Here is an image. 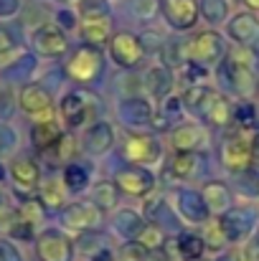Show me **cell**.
<instances>
[{"label":"cell","mask_w":259,"mask_h":261,"mask_svg":"<svg viewBox=\"0 0 259 261\" xmlns=\"http://www.w3.org/2000/svg\"><path fill=\"white\" fill-rule=\"evenodd\" d=\"M117 117L125 127L140 129V127H153V117H155V107L150 96H125L117 107Z\"/></svg>","instance_id":"cell-15"},{"label":"cell","mask_w":259,"mask_h":261,"mask_svg":"<svg viewBox=\"0 0 259 261\" xmlns=\"http://www.w3.org/2000/svg\"><path fill=\"white\" fill-rule=\"evenodd\" d=\"M239 180V193L249 195V198H259V163H252L244 173L237 175Z\"/></svg>","instance_id":"cell-39"},{"label":"cell","mask_w":259,"mask_h":261,"mask_svg":"<svg viewBox=\"0 0 259 261\" xmlns=\"http://www.w3.org/2000/svg\"><path fill=\"white\" fill-rule=\"evenodd\" d=\"M15 213H18V218H20V221L31 223L33 228H36V226L46 218V208H43V203H41L38 198H33V195L20 198V205L15 208Z\"/></svg>","instance_id":"cell-35"},{"label":"cell","mask_w":259,"mask_h":261,"mask_svg":"<svg viewBox=\"0 0 259 261\" xmlns=\"http://www.w3.org/2000/svg\"><path fill=\"white\" fill-rule=\"evenodd\" d=\"M198 13L206 23L219 25L229 20V0H198Z\"/></svg>","instance_id":"cell-34"},{"label":"cell","mask_w":259,"mask_h":261,"mask_svg":"<svg viewBox=\"0 0 259 261\" xmlns=\"http://www.w3.org/2000/svg\"><path fill=\"white\" fill-rule=\"evenodd\" d=\"M226 36H229L237 46L254 51V48H259V18L252 13V10H244V13L229 15Z\"/></svg>","instance_id":"cell-17"},{"label":"cell","mask_w":259,"mask_h":261,"mask_svg":"<svg viewBox=\"0 0 259 261\" xmlns=\"http://www.w3.org/2000/svg\"><path fill=\"white\" fill-rule=\"evenodd\" d=\"M0 261H23L18 246L10 239H0Z\"/></svg>","instance_id":"cell-47"},{"label":"cell","mask_w":259,"mask_h":261,"mask_svg":"<svg viewBox=\"0 0 259 261\" xmlns=\"http://www.w3.org/2000/svg\"><path fill=\"white\" fill-rule=\"evenodd\" d=\"M203 241H206V249H211V251H221V249L229 244V239H226V233H224V228H221L219 218H216V221H211V223L206 226Z\"/></svg>","instance_id":"cell-42"},{"label":"cell","mask_w":259,"mask_h":261,"mask_svg":"<svg viewBox=\"0 0 259 261\" xmlns=\"http://www.w3.org/2000/svg\"><path fill=\"white\" fill-rule=\"evenodd\" d=\"M249 48L237 46L226 54V59L216 66V82L221 84L219 91H229L239 99H249L259 87L257 71H254V56L247 54Z\"/></svg>","instance_id":"cell-1"},{"label":"cell","mask_w":259,"mask_h":261,"mask_svg":"<svg viewBox=\"0 0 259 261\" xmlns=\"http://www.w3.org/2000/svg\"><path fill=\"white\" fill-rule=\"evenodd\" d=\"M242 3H244L249 10H259V0H242Z\"/></svg>","instance_id":"cell-54"},{"label":"cell","mask_w":259,"mask_h":261,"mask_svg":"<svg viewBox=\"0 0 259 261\" xmlns=\"http://www.w3.org/2000/svg\"><path fill=\"white\" fill-rule=\"evenodd\" d=\"M188 223H208L211 211L201 195V190H191V188H178L175 190V205H173Z\"/></svg>","instance_id":"cell-19"},{"label":"cell","mask_w":259,"mask_h":261,"mask_svg":"<svg viewBox=\"0 0 259 261\" xmlns=\"http://www.w3.org/2000/svg\"><path fill=\"white\" fill-rule=\"evenodd\" d=\"M201 195H203L211 216H216V218L234 208V193L224 180H206L201 185Z\"/></svg>","instance_id":"cell-23"},{"label":"cell","mask_w":259,"mask_h":261,"mask_svg":"<svg viewBox=\"0 0 259 261\" xmlns=\"http://www.w3.org/2000/svg\"><path fill=\"white\" fill-rule=\"evenodd\" d=\"M66 185L61 177L56 175H49L41 185H38V200L43 203V208H51V211H64L66 208Z\"/></svg>","instance_id":"cell-28"},{"label":"cell","mask_w":259,"mask_h":261,"mask_svg":"<svg viewBox=\"0 0 259 261\" xmlns=\"http://www.w3.org/2000/svg\"><path fill=\"white\" fill-rule=\"evenodd\" d=\"M56 25H59L64 33L79 28V13L72 10V8H59V10H56Z\"/></svg>","instance_id":"cell-45"},{"label":"cell","mask_w":259,"mask_h":261,"mask_svg":"<svg viewBox=\"0 0 259 261\" xmlns=\"http://www.w3.org/2000/svg\"><path fill=\"white\" fill-rule=\"evenodd\" d=\"M79 18H97V15H112L107 0H79L77 3Z\"/></svg>","instance_id":"cell-43"},{"label":"cell","mask_w":259,"mask_h":261,"mask_svg":"<svg viewBox=\"0 0 259 261\" xmlns=\"http://www.w3.org/2000/svg\"><path fill=\"white\" fill-rule=\"evenodd\" d=\"M122 158L130 163V165H155L163 160V142L158 135H150V132H132L125 137V145H122Z\"/></svg>","instance_id":"cell-5"},{"label":"cell","mask_w":259,"mask_h":261,"mask_svg":"<svg viewBox=\"0 0 259 261\" xmlns=\"http://www.w3.org/2000/svg\"><path fill=\"white\" fill-rule=\"evenodd\" d=\"M206 76H208V69L198 66V64H183L178 69V79L185 84V87H198V84H206Z\"/></svg>","instance_id":"cell-40"},{"label":"cell","mask_w":259,"mask_h":261,"mask_svg":"<svg viewBox=\"0 0 259 261\" xmlns=\"http://www.w3.org/2000/svg\"><path fill=\"white\" fill-rule=\"evenodd\" d=\"M145 223H148L145 216H140L137 211H130V208L117 211V216H114V231L127 241H135L140 236V231L145 228Z\"/></svg>","instance_id":"cell-29"},{"label":"cell","mask_w":259,"mask_h":261,"mask_svg":"<svg viewBox=\"0 0 259 261\" xmlns=\"http://www.w3.org/2000/svg\"><path fill=\"white\" fill-rule=\"evenodd\" d=\"M114 147V127L107 119H97L84 129L82 137V150L91 158H102Z\"/></svg>","instance_id":"cell-18"},{"label":"cell","mask_w":259,"mask_h":261,"mask_svg":"<svg viewBox=\"0 0 259 261\" xmlns=\"http://www.w3.org/2000/svg\"><path fill=\"white\" fill-rule=\"evenodd\" d=\"M117 200H120V190L114 185V180H97L91 185V203L102 211H112L117 208Z\"/></svg>","instance_id":"cell-32"},{"label":"cell","mask_w":259,"mask_h":261,"mask_svg":"<svg viewBox=\"0 0 259 261\" xmlns=\"http://www.w3.org/2000/svg\"><path fill=\"white\" fill-rule=\"evenodd\" d=\"M64 135V127H61V119L51 117V119H38L33 122L31 127V145L38 150V152H51L56 147V142L61 140Z\"/></svg>","instance_id":"cell-26"},{"label":"cell","mask_w":259,"mask_h":261,"mask_svg":"<svg viewBox=\"0 0 259 261\" xmlns=\"http://www.w3.org/2000/svg\"><path fill=\"white\" fill-rule=\"evenodd\" d=\"M166 170L178 182H191L203 173V158L198 152H173Z\"/></svg>","instance_id":"cell-25"},{"label":"cell","mask_w":259,"mask_h":261,"mask_svg":"<svg viewBox=\"0 0 259 261\" xmlns=\"http://www.w3.org/2000/svg\"><path fill=\"white\" fill-rule=\"evenodd\" d=\"M185 112H191L203 127H229L231 124V104L224 91L198 84V87H185L180 94Z\"/></svg>","instance_id":"cell-2"},{"label":"cell","mask_w":259,"mask_h":261,"mask_svg":"<svg viewBox=\"0 0 259 261\" xmlns=\"http://www.w3.org/2000/svg\"><path fill=\"white\" fill-rule=\"evenodd\" d=\"M185 114V104H183V96L171 94L168 99H163L155 109V117H153V129H160V132H171L173 127L180 124Z\"/></svg>","instance_id":"cell-27"},{"label":"cell","mask_w":259,"mask_h":261,"mask_svg":"<svg viewBox=\"0 0 259 261\" xmlns=\"http://www.w3.org/2000/svg\"><path fill=\"white\" fill-rule=\"evenodd\" d=\"M173 84H175L173 71L166 66V64L150 66V69L145 71V76H143V87H145V91L150 94V99H155L158 104L173 94Z\"/></svg>","instance_id":"cell-24"},{"label":"cell","mask_w":259,"mask_h":261,"mask_svg":"<svg viewBox=\"0 0 259 261\" xmlns=\"http://www.w3.org/2000/svg\"><path fill=\"white\" fill-rule=\"evenodd\" d=\"M252 147H254V163H259V132H254V140H252Z\"/></svg>","instance_id":"cell-53"},{"label":"cell","mask_w":259,"mask_h":261,"mask_svg":"<svg viewBox=\"0 0 259 261\" xmlns=\"http://www.w3.org/2000/svg\"><path fill=\"white\" fill-rule=\"evenodd\" d=\"M8 233L13 236V239H20V241H31L33 239V226L31 223H26V221H15L10 228H8Z\"/></svg>","instance_id":"cell-46"},{"label":"cell","mask_w":259,"mask_h":261,"mask_svg":"<svg viewBox=\"0 0 259 261\" xmlns=\"http://www.w3.org/2000/svg\"><path fill=\"white\" fill-rule=\"evenodd\" d=\"M59 117L61 124H66L69 129H79L91 119V99L82 89L66 91L59 101Z\"/></svg>","instance_id":"cell-13"},{"label":"cell","mask_w":259,"mask_h":261,"mask_svg":"<svg viewBox=\"0 0 259 261\" xmlns=\"http://www.w3.org/2000/svg\"><path fill=\"white\" fill-rule=\"evenodd\" d=\"M36 256H38V261H72L74 259V244L64 231L46 228L36 236Z\"/></svg>","instance_id":"cell-12"},{"label":"cell","mask_w":259,"mask_h":261,"mask_svg":"<svg viewBox=\"0 0 259 261\" xmlns=\"http://www.w3.org/2000/svg\"><path fill=\"white\" fill-rule=\"evenodd\" d=\"M114 261H150V251L137 241H125L117 251Z\"/></svg>","instance_id":"cell-41"},{"label":"cell","mask_w":259,"mask_h":261,"mask_svg":"<svg viewBox=\"0 0 259 261\" xmlns=\"http://www.w3.org/2000/svg\"><path fill=\"white\" fill-rule=\"evenodd\" d=\"M145 216L150 218V223L155 226H175V216H173V205H168L166 200H148L145 203Z\"/></svg>","instance_id":"cell-36"},{"label":"cell","mask_w":259,"mask_h":261,"mask_svg":"<svg viewBox=\"0 0 259 261\" xmlns=\"http://www.w3.org/2000/svg\"><path fill=\"white\" fill-rule=\"evenodd\" d=\"M61 180H64V185H66L69 193H84L86 188L91 185V170H89V165L74 160V163L64 165Z\"/></svg>","instance_id":"cell-30"},{"label":"cell","mask_w":259,"mask_h":261,"mask_svg":"<svg viewBox=\"0 0 259 261\" xmlns=\"http://www.w3.org/2000/svg\"><path fill=\"white\" fill-rule=\"evenodd\" d=\"M219 223H221V228H224L229 244L244 241V239H249L252 231H254V211H249V208H237V205H234L231 211H226L224 216H219Z\"/></svg>","instance_id":"cell-20"},{"label":"cell","mask_w":259,"mask_h":261,"mask_svg":"<svg viewBox=\"0 0 259 261\" xmlns=\"http://www.w3.org/2000/svg\"><path fill=\"white\" fill-rule=\"evenodd\" d=\"M173 152H201L208 145V129L201 122H180L168 132Z\"/></svg>","instance_id":"cell-14"},{"label":"cell","mask_w":259,"mask_h":261,"mask_svg":"<svg viewBox=\"0 0 259 261\" xmlns=\"http://www.w3.org/2000/svg\"><path fill=\"white\" fill-rule=\"evenodd\" d=\"M79 36L84 41V46L102 48L109 43V38L114 36L112 28V15H97V18H79Z\"/></svg>","instance_id":"cell-22"},{"label":"cell","mask_w":259,"mask_h":261,"mask_svg":"<svg viewBox=\"0 0 259 261\" xmlns=\"http://www.w3.org/2000/svg\"><path fill=\"white\" fill-rule=\"evenodd\" d=\"M180 46H183V64L188 61V64H198L203 69L219 66L226 59V54H229L226 38L219 31H214V28L193 33L191 38L180 41Z\"/></svg>","instance_id":"cell-3"},{"label":"cell","mask_w":259,"mask_h":261,"mask_svg":"<svg viewBox=\"0 0 259 261\" xmlns=\"http://www.w3.org/2000/svg\"><path fill=\"white\" fill-rule=\"evenodd\" d=\"M160 10V3L158 0H132V13L140 18V20H153Z\"/></svg>","instance_id":"cell-44"},{"label":"cell","mask_w":259,"mask_h":261,"mask_svg":"<svg viewBox=\"0 0 259 261\" xmlns=\"http://www.w3.org/2000/svg\"><path fill=\"white\" fill-rule=\"evenodd\" d=\"M13 145H15V132L10 127L0 124V152L8 150V147H13Z\"/></svg>","instance_id":"cell-50"},{"label":"cell","mask_w":259,"mask_h":261,"mask_svg":"<svg viewBox=\"0 0 259 261\" xmlns=\"http://www.w3.org/2000/svg\"><path fill=\"white\" fill-rule=\"evenodd\" d=\"M61 223L74 233L99 231V226L104 223V211L97 208L91 200H77L61 211Z\"/></svg>","instance_id":"cell-10"},{"label":"cell","mask_w":259,"mask_h":261,"mask_svg":"<svg viewBox=\"0 0 259 261\" xmlns=\"http://www.w3.org/2000/svg\"><path fill=\"white\" fill-rule=\"evenodd\" d=\"M20 10V0H0V18H13Z\"/></svg>","instance_id":"cell-51"},{"label":"cell","mask_w":259,"mask_h":261,"mask_svg":"<svg viewBox=\"0 0 259 261\" xmlns=\"http://www.w3.org/2000/svg\"><path fill=\"white\" fill-rule=\"evenodd\" d=\"M31 48L43 59H61L69 54V38L56 23H46L31 33Z\"/></svg>","instance_id":"cell-11"},{"label":"cell","mask_w":259,"mask_h":261,"mask_svg":"<svg viewBox=\"0 0 259 261\" xmlns=\"http://www.w3.org/2000/svg\"><path fill=\"white\" fill-rule=\"evenodd\" d=\"M160 3V13L163 20L171 25L173 31L185 33L193 31L198 23V0H158Z\"/></svg>","instance_id":"cell-16"},{"label":"cell","mask_w":259,"mask_h":261,"mask_svg":"<svg viewBox=\"0 0 259 261\" xmlns=\"http://www.w3.org/2000/svg\"><path fill=\"white\" fill-rule=\"evenodd\" d=\"M69 3H72V0H69ZM77 3H79V0H77Z\"/></svg>","instance_id":"cell-58"},{"label":"cell","mask_w":259,"mask_h":261,"mask_svg":"<svg viewBox=\"0 0 259 261\" xmlns=\"http://www.w3.org/2000/svg\"><path fill=\"white\" fill-rule=\"evenodd\" d=\"M91 261H114V254H112L109 249H102V251H97V254L91 256Z\"/></svg>","instance_id":"cell-52"},{"label":"cell","mask_w":259,"mask_h":261,"mask_svg":"<svg viewBox=\"0 0 259 261\" xmlns=\"http://www.w3.org/2000/svg\"><path fill=\"white\" fill-rule=\"evenodd\" d=\"M10 177H13L20 198H28L41 185V168H38V163L33 158H18L10 165Z\"/></svg>","instance_id":"cell-21"},{"label":"cell","mask_w":259,"mask_h":261,"mask_svg":"<svg viewBox=\"0 0 259 261\" xmlns=\"http://www.w3.org/2000/svg\"><path fill=\"white\" fill-rule=\"evenodd\" d=\"M252 140H254V132L237 129V127H231V129L224 135L221 147H219V160H221V165H224L229 173L239 175L254 163Z\"/></svg>","instance_id":"cell-4"},{"label":"cell","mask_w":259,"mask_h":261,"mask_svg":"<svg viewBox=\"0 0 259 261\" xmlns=\"http://www.w3.org/2000/svg\"><path fill=\"white\" fill-rule=\"evenodd\" d=\"M257 94H259V87H257Z\"/></svg>","instance_id":"cell-57"},{"label":"cell","mask_w":259,"mask_h":261,"mask_svg":"<svg viewBox=\"0 0 259 261\" xmlns=\"http://www.w3.org/2000/svg\"><path fill=\"white\" fill-rule=\"evenodd\" d=\"M114 185L120 193L125 195H132V198H145L155 190L158 185V177L150 168H143V165H125L114 173Z\"/></svg>","instance_id":"cell-9"},{"label":"cell","mask_w":259,"mask_h":261,"mask_svg":"<svg viewBox=\"0 0 259 261\" xmlns=\"http://www.w3.org/2000/svg\"><path fill=\"white\" fill-rule=\"evenodd\" d=\"M66 76L77 84H91L104 71V54L94 46H79L66 61Z\"/></svg>","instance_id":"cell-6"},{"label":"cell","mask_w":259,"mask_h":261,"mask_svg":"<svg viewBox=\"0 0 259 261\" xmlns=\"http://www.w3.org/2000/svg\"><path fill=\"white\" fill-rule=\"evenodd\" d=\"M198 261H206V259H198Z\"/></svg>","instance_id":"cell-56"},{"label":"cell","mask_w":259,"mask_h":261,"mask_svg":"<svg viewBox=\"0 0 259 261\" xmlns=\"http://www.w3.org/2000/svg\"><path fill=\"white\" fill-rule=\"evenodd\" d=\"M107 51H109V59H112L120 69H125V71L137 69V66L143 64L145 54H148L145 46H143V38H140L137 33H132V31H117V33L109 38Z\"/></svg>","instance_id":"cell-7"},{"label":"cell","mask_w":259,"mask_h":261,"mask_svg":"<svg viewBox=\"0 0 259 261\" xmlns=\"http://www.w3.org/2000/svg\"><path fill=\"white\" fill-rule=\"evenodd\" d=\"M242 261H259V236H252V239L244 244Z\"/></svg>","instance_id":"cell-49"},{"label":"cell","mask_w":259,"mask_h":261,"mask_svg":"<svg viewBox=\"0 0 259 261\" xmlns=\"http://www.w3.org/2000/svg\"><path fill=\"white\" fill-rule=\"evenodd\" d=\"M3 177H5V168L0 165V180H3Z\"/></svg>","instance_id":"cell-55"},{"label":"cell","mask_w":259,"mask_h":261,"mask_svg":"<svg viewBox=\"0 0 259 261\" xmlns=\"http://www.w3.org/2000/svg\"><path fill=\"white\" fill-rule=\"evenodd\" d=\"M18 107H20V112L28 114L33 122L56 117L54 94L43 87V84H38V82H28V84L20 87V91H18Z\"/></svg>","instance_id":"cell-8"},{"label":"cell","mask_w":259,"mask_h":261,"mask_svg":"<svg viewBox=\"0 0 259 261\" xmlns=\"http://www.w3.org/2000/svg\"><path fill=\"white\" fill-rule=\"evenodd\" d=\"M10 51H15V36H13V31L8 25L0 23V56L10 54Z\"/></svg>","instance_id":"cell-48"},{"label":"cell","mask_w":259,"mask_h":261,"mask_svg":"<svg viewBox=\"0 0 259 261\" xmlns=\"http://www.w3.org/2000/svg\"><path fill=\"white\" fill-rule=\"evenodd\" d=\"M135 241L143 244L148 251H158V249L166 246V233H163L160 226H155V223H145V228L140 231V236H137Z\"/></svg>","instance_id":"cell-38"},{"label":"cell","mask_w":259,"mask_h":261,"mask_svg":"<svg viewBox=\"0 0 259 261\" xmlns=\"http://www.w3.org/2000/svg\"><path fill=\"white\" fill-rule=\"evenodd\" d=\"M175 249H178V254L185 261H198V259H203L206 241H203V236L185 231V233H180V236L175 239Z\"/></svg>","instance_id":"cell-33"},{"label":"cell","mask_w":259,"mask_h":261,"mask_svg":"<svg viewBox=\"0 0 259 261\" xmlns=\"http://www.w3.org/2000/svg\"><path fill=\"white\" fill-rule=\"evenodd\" d=\"M257 104L249 99H239L237 104H231V124L237 129H247V132H257Z\"/></svg>","instance_id":"cell-31"},{"label":"cell","mask_w":259,"mask_h":261,"mask_svg":"<svg viewBox=\"0 0 259 261\" xmlns=\"http://www.w3.org/2000/svg\"><path fill=\"white\" fill-rule=\"evenodd\" d=\"M54 155H56V160L59 163H74L77 160V152H79V142H77V137L72 135V132H64L61 135V140L56 142V147L51 150Z\"/></svg>","instance_id":"cell-37"}]
</instances>
